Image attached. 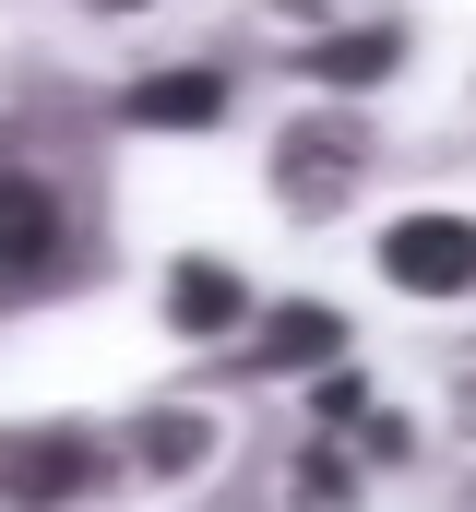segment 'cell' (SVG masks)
Listing matches in <instances>:
<instances>
[{
	"instance_id": "1",
	"label": "cell",
	"mask_w": 476,
	"mask_h": 512,
	"mask_svg": "<svg viewBox=\"0 0 476 512\" xmlns=\"http://www.w3.org/2000/svg\"><path fill=\"white\" fill-rule=\"evenodd\" d=\"M108 489V441L96 429H0V501L12 512H72V501H96Z\"/></svg>"
},
{
	"instance_id": "2",
	"label": "cell",
	"mask_w": 476,
	"mask_h": 512,
	"mask_svg": "<svg viewBox=\"0 0 476 512\" xmlns=\"http://www.w3.org/2000/svg\"><path fill=\"white\" fill-rule=\"evenodd\" d=\"M357 167H369V131L346 120H298L286 143H274V191H286V215H334L357 191Z\"/></svg>"
},
{
	"instance_id": "3",
	"label": "cell",
	"mask_w": 476,
	"mask_h": 512,
	"mask_svg": "<svg viewBox=\"0 0 476 512\" xmlns=\"http://www.w3.org/2000/svg\"><path fill=\"white\" fill-rule=\"evenodd\" d=\"M381 274L405 298H453V286H476V227L465 215H405V227H381Z\"/></svg>"
},
{
	"instance_id": "4",
	"label": "cell",
	"mask_w": 476,
	"mask_h": 512,
	"mask_svg": "<svg viewBox=\"0 0 476 512\" xmlns=\"http://www.w3.org/2000/svg\"><path fill=\"white\" fill-rule=\"evenodd\" d=\"M60 227H72L60 191L12 167V179H0V274H48V262H60Z\"/></svg>"
},
{
	"instance_id": "5",
	"label": "cell",
	"mask_w": 476,
	"mask_h": 512,
	"mask_svg": "<svg viewBox=\"0 0 476 512\" xmlns=\"http://www.w3.org/2000/svg\"><path fill=\"white\" fill-rule=\"evenodd\" d=\"M119 108H131L143 131H203L215 108H227V72H143Z\"/></svg>"
},
{
	"instance_id": "6",
	"label": "cell",
	"mask_w": 476,
	"mask_h": 512,
	"mask_svg": "<svg viewBox=\"0 0 476 512\" xmlns=\"http://www.w3.org/2000/svg\"><path fill=\"white\" fill-rule=\"evenodd\" d=\"M334 346H346V322H334L322 298H286V310H274V334L250 346V370H334Z\"/></svg>"
},
{
	"instance_id": "7",
	"label": "cell",
	"mask_w": 476,
	"mask_h": 512,
	"mask_svg": "<svg viewBox=\"0 0 476 512\" xmlns=\"http://www.w3.org/2000/svg\"><path fill=\"white\" fill-rule=\"evenodd\" d=\"M238 310H250V286H238L227 262H179V274H167V322H179V334H227Z\"/></svg>"
},
{
	"instance_id": "8",
	"label": "cell",
	"mask_w": 476,
	"mask_h": 512,
	"mask_svg": "<svg viewBox=\"0 0 476 512\" xmlns=\"http://www.w3.org/2000/svg\"><path fill=\"white\" fill-rule=\"evenodd\" d=\"M393 60H405V36H393V24H346V36L298 48V72H310V84H381Z\"/></svg>"
},
{
	"instance_id": "9",
	"label": "cell",
	"mask_w": 476,
	"mask_h": 512,
	"mask_svg": "<svg viewBox=\"0 0 476 512\" xmlns=\"http://www.w3.org/2000/svg\"><path fill=\"white\" fill-rule=\"evenodd\" d=\"M203 453H215V417H203V405H155V417H143V465H155V477H191Z\"/></svg>"
},
{
	"instance_id": "10",
	"label": "cell",
	"mask_w": 476,
	"mask_h": 512,
	"mask_svg": "<svg viewBox=\"0 0 476 512\" xmlns=\"http://www.w3.org/2000/svg\"><path fill=\"white\" fill-rule=\"evenodd\" d=\"M298 512H357V477H346V453L322 441V453H298Z\"/></svg>"
},
{
	"instance_id": "11",
	"label": "cell",
	"mask_w": 476,
	"mask_h": 512,
	"mask_svg": "<svg viewBox=\"0 0 476 512\" xmlns=\"http://www.w3.org/2000/svg\"><path fill=\"white\" fill-rule=\"evenodd\" d=\"M310 417H322V429H334V441H346L357 417H369V393H357L346 370H322V382H310Z\"/></svg>"
},
{
	"instance_id": "12",
	"label": "cell",
	"mask_w": 476,
	"mask_h": 512,
	"mask_svg": "<svg viewBox=\"0 0 476 512\" xmlns=\"http://www.w3.org/2000/svg\"><path fill=\"white\" fill-rule=\"evenodd\" d=\"M346 441H357V453H369V465H393V453H405V441H417V429H405V417H393V405H381V417H357Z\"/></svg>"
},
{
	"instance_id": "13",
	"label": "cell",
	"mask_w": 476,
	"mask_h": 512,
	"mask_svg": "<svg viewBox=\"0 0 476 512\" xmlns=\"http://www.w3.org/2000/svg\"><path fill=\"white\" fill-rule=\"evenodd\" d=\"M453 393H465V417H476V358H453Z\"/></svg>"
},
{
	"instance_id": "14",
	"label": "cell",
	"mask_w": 476,
	"mask_h": 512,
	"mask_svg": "<svg viewBox=\"0 0 476 512\" xmlns=\"http://www.w3.org/2000/svg\"><path fill=\"white\" fill-rule=\"evenodd\" d=\"M84 12H143V0H84Z\"/></svg>"
}]
</instances>
